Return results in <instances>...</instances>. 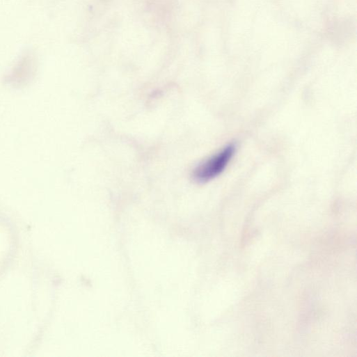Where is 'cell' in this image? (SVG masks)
Wrapping results in <instances>:
<instances>
[{
    "label": "cell",
    "mask_w": 357,
    "mask_h": 357,
    "mask_svg": "<svg viewBox=\"0 0 357 357\" xmlns=\"http://www.w3.org/2000/svg\"><path fill=\"white\" fill-rule=\"evenodd\" d=\"M237 150L235 144H230L202 162L193 170V177L199 183L209 182L221 175L226 169Z\"/></svg>",
    "instance_id": "6da1fadb"
}]
</instances>
